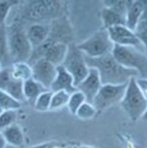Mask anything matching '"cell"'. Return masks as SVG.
<instances>
[{"instance_id":"6da1fadb","label":"cell","mask_w":147,"mask_h":148,"mask_svg":"<svg viewBox=\"0 0 147 148\" xmlns=\"http://www.w3.org/2000/svg\"><path fill=\"white\" fill-rule=\"evenodd\" d=\"M85 60L89 68H95L98 71L103 85L127 84L132 78H138L136 71L120 64L112 53L98 58H90L85 56Z\"/></svg>"},{"instance_id":"7a4b0ae2","label":"cell","mask_w":147,"mask_h":148,"mask_svg":"<svg viewBox=\"0 0 147 148\" xmlns=\"http://www.w3.org/2000/svg\"><path fill=\"white\" fill-rule=\"evenodd\" d=\"M113 56L122 66L132 69L138 74V78H147V53L134 47H113Z\"/></svg>"},{"instance_id":"3957f363","label":"cell","mask_w":147,"mask_h":148,"mask_svg":"<svg viewBox=\"0 0 147 148\" xmlns=\"http://www.w3.org/2000/svg\"><path fill=\"white\" fill-rule=\"evenodd\" d=\"M135 79L132 78L129 81L124 96L120 103L125 114L133 121L141 119L147 108V99L139 90Z\"/></svg>"},{"instance_id":"277c9868","label":"cell","mask_w":147,"mask_h":148,"mask_svg":"<svg viewBox=\"0 0 147 148\" xmlns=\"http://www.w3.org/2000/svg\"><path fill=\"white\" fill-rule=\"evenodd\" d=\"M115 45L110 39L107 30H100L95 32L88 39L77 45V47L90 58H98L111 54Z\"/></svg>"},{"instance_id":"5b68a950","label":"cell","mask_w":147,"mask_h":148,"mask_svg":"<svg viewBox=\"0 0 147 148\" xmlns=\"http://www.w3.org/2000/svg\"><path fill=\"white\" fill-rule=\"evenodd\" d=\"M8 45L12 63L29 62L34 47L25 30L21 28L12 29L10 34H8Z\"/></svg>"},{"instance_id":"8992f818","label":"cell","mask_w":147,"mask_h":148,"mask_svg":"<svg viewBox=\"0 0 147 148\" xmlns=\"http://www.w3.org/2000/svg\"><path fill=\"white\" fill-rule=\"evenodd\" d=\"M62 12V3L59 1H32L25 6L24 18L30 21L57 19Z\"/></svg>"},{"instance_id":"52a82bcc","label":"cell","mask_w":147,"mask_h":148,"mask_svg":"<svg viewBox=\"0 0 147 148\" xmlns=\"http://www.w3.org/2000/svg\"><path fill=\"white\" fill-rule=\"evenodd\" d=\"M62 66L71 74L75 86L85 79L90 70L85 60L84 53L78 49L77 45L73 42L68 46V51Z\"/></svg>"},{"instance_id":"ba28073f","label":"cell","mask_w":147,"mask_h":148,"mask_svg":"<svg viewBox=\"0 0 147 148\" xmlns=\"http://www.w3.org/2000/svg\"><path fill=\"white\" fill-rule=\"evenodd\" d=\"M127 84L111 85L106 84L101 87L98 94L95 96L93 103L97 111H103L110 108L113 105L120 103L124 96Z\"/></svg>"},{"instance_id":"9c48e42d","label":"cell","mask_w":147,"mask_h":148,"mask_svg":"<svg viewBox=\"0 0 147 148\" xmlns=\"http://www.w3.org/2000/svg\"><path fill=\"white\" fill-rule=\"evenodd\" d=\"M110 36V39L115 46L134 47L141 51H145V49L142 46L140 40L136 37L133 31L129 30L126 26H117L107 30ZM147 53V52H146Z\"/></svg>"},{"instance_id":"30bf717a","label":"cell","mask_w":147,"mask_h":148,"mask_svg":"<svg viewBox=\"0 0 147 148\" xmlns=\"http://www.w3.org/2000/svg\"><path fill=\"white\" fill-rule=\"evenodd\" d=\"M56 76V66L42 58H40L33 62L32 78L42 84L46 90H51Z\"/></svg>"},{"instance_id":"8fae6325","label":"cell","mask_w":147,"mask_h":148,"mask_svg":"<svg viewBox=\"0 0 147 148\" xmlns=\"http://www.w3.org/2000/svg\"><path fill=\"white\" fill-rule=\"evenodd\" d=\"M49 40L51 42H63L66 45L72 44L73 34L70 24L67 19L64 17H59L53 22V25L49 26Z\"/></svg>"},{"instance_id":"7c38bea8","label":"cell","mask_w":147,"mask_h":148,"mask_svg":"<svg viewBox=\"0 0 147 148\" xmlns=\"http://www.w3.org/2000/svg\"><path fill=\"white\" fill-rule=\"evenodd\" d=\"M103 84H102L98 71L95 68H90L88 75L85 77V79L82 82H80L76 86V88L78 91H80L85 96L86 102L92 104L95 96L98 94Z\"/></svg>"},{"instance_id":"4fadbf2b","label":"cell","mask_w":147,"mask_h":148,"mask_svg":"<svg viewBox=\"0 0 147 148\" xmlns=\"http://www.w3.org/2000/svg\"><path fill=\"white\" fill-rule=\"evenodd\" d=\"M51 91H65L69 94H72L75 91H77L73 77L62 65L56 67V76L51 87Z\"/></svg>"},{"instance_id":"5bb4252c","label":"cell","mask_w":147,"mask_h":148,"mask_svg":"<svg viewBox=\"0 0 147 148\" xmlns=\"http://www.w3.org/2000/svg\"><path fill=\"white\" fill-rule=\"evenodd\" d=\"M46 42L47 47L42 57L56 67L62 65L67 54L69 45L63 44V42H51L49 39L46 40Z\"/></svg>"},{"instance_id":"9a60e30c","label":"cell","mask_w":147,"mask_h":148,"mask_svg":"<svg viewBox=\"0 0 147 148\" xmlns=\"http://www.w3.org/2000/svg\"><path fill=\"white\" fill-rule=\"evenodd\" d=\"M49 31H51L49 26L38 23L31 25L28 28V30L26 31V33H27V37L30 40L31 45L35 49V47H38L42 45L49 39Z\"/></svg>"},{"instance_id":"2e32d148","label":"cell","mask_w":147,"mask_h":148,"mask_svg":"<svg viewBox=\"0 0 147 148\" xmlns=\"http://www.w3.org/2000/svg\"><path fill=\"white\" fill-rule=\"evenodd\" d=\"M145 8V1H129L125 15V26L129 30H135Z\"/></svg>"},{"instance_id":"e0dca14e","label":"cell","mask_w":147,"mask_h":148,"mask_svg":"<svg viewBox=\"0 0 147 148\" xmlns=\"http://www.w3.org/2000/svg\"><path fill=\"white\" fill-rule=\"evenodd\" d=\"M46 91V89L42 84L37 82L35 79H30L24 81L23 84V93L25 101H27L30 104H35L37 98L42 94V92Z\"/></svg>"},{"instance_id":"ac0fdd59","label":"cell","mask_w":147,"mask_h":148,"mask_svg":"<svg viewBox=\"0 0 147 148\" xmlns=\"http://www.w3.org/2000/svg\"><path fill=\"white\" fill-rule=\"evenodd\" d=\"M4 139L7 142V144L12 146L19 147L24 144V134L21 127L18 125H12L6 130L1 131Z\"/></svg>"},{"instance_id":"d6986e66","label":"cell","mask_w":147,"mask_h":148,"mask_svg":"<svg viewBox=\"0 0 147 148\" xmlns=\"http://www.w3.org/2000/svg\"><path fill=\"white\" fill-rule=\"evenodd\" d=\"M101 18L105 30H109L117 26H125V19L120 14L116 13L112 9L107 8V7H104L102 9Z\"/></svg>"},{"instance_id":"ffe728a7","label":"cell","mask_w":147,"mask_h":148,"mask_svg":"<svg viewBox=\"0 0 147 148\" xmlns=\"http://www.w3.org/2000/svg\"><path fill=\"white\" fill-rule=\"evenodd\" d=\"M0 61L4 68L12 65L10 52H9L8 33L5 26L0 27Z\"/></svg>"},{"instance_id":"44dd1931","label":"cell","mask_w":147,"mask_h":148,"mask_svg":"<svg viewBox=\"0 0 147 148\" xmlns=\"http://www.w3.org/2000/svg\"><path fill=\"white\" fill-rule=\"evenodd\" d=\"M9 67L14 79L24 82L32 78V66H30L28 62H15Z\"/></svg>"},{"instance_id":"7402d4cb","label":"cell","mask_w":147,"mask_h":148,"mask_svg":"<svg viewBox=\"0 0 147 148\" xmlns=\"http://www.w3.org/2000/svg\"><path fill=\"white\" fill-rule=\"evenodd\" d=\"M20 108L21 102L0 90V111H18Z\"/></svg>"},{"instance_id":"603a6c76","label":"cell","mask_w":147,"mask_h":148,"mask_svg":"<svg viewBox=\"0 0 147 148\" xmlns=\"http://www.w3.org/2000/svg\"><path fill=\"white\" fill-rule=\"evenodd\" d=\"M69 96H70L69 93H67L65 91L53 92V97H51L49 111H55V110H59V109L63 108V107L67 106Z\"/></svg>"},{"instance_id":"cb8c5ba5","label":"cell","mask_w":147,"mask_h":148,"mask_svg":"<svg viewBox=\"0 0 147 148\" xmlns=\"http://www.w3.org/2000/svg\"><path fill=\"white\" fill-rule=\"evenodd\" d=\"M23 84L24 82L20 80H16L14 78H12L10 83L7 86L6 90L4 92L8 93L10 96L15 98L16 100H18L19 102L22 103L25 101V98H24V93H23Z\"/></svg>"},{"instance_id":"d4e9b609","label":"cell","mask_w":147,"mask_h":148,"mask_svg":"<svg viewBox=\"0 0 147 148\" xmlns=\"http://www.w3.org/2000/svg\"><path fill=\"white\" fill-rule=\"evenodd\" d=\"M51 97H53V92L51 90H46V91L42 92L39 97L36 100L34 107L38 112H46L49 111V107H51Z\"/></svg>"},{"instance_id":"484cf974","label":"cell","mask_w":147,"mask_h":148,"mask_svg":"<svg viewBox=\"0 0 147 148\" xmlns=\"http://www.w3.org/2000/svg\"><path fill=\"white\" fill-rule=\"evenodd\" d=\"M86 102V98L80 91H75L74 93L70 94L69 100H68L67 108L72 114H76L78 109Z\"/></svg>"},{"instance_id":"4316f807","label":"cell","mask_w":147,"mask_h":148,"mask_svg":"<svg viewBox=\"0 0 147 148\" xmlns=\"http://www.w3.org/2000/svg\"><path fill=\"white\" fill-rule=\"evenodd\" d=\"M17 120V111L0 112V132L15 123Z\"/></svg>"},{"instance_id":"83f0119b","label":"cell","mask_w":147,"mask_h":148,"mask_svg":"<svg viewBox=\"0 0 147 148\" xmlns=\"http://www.w3.org/2000/svg\"><path fill=\"white\" fill-rule=\"evenodd\" d=\"M97 113V110L94 107L93 104L88 102H85L84 104L78 109L75 116L80 120H91L95 116Z\"/></svg>"},{"instance_id":"f1b7e54d","label":"cell","mask_w":147,"mask_h":148,"mask_svg":"<svg viewBox=\"0 0 147 148\" xmlns=\"http://www.w3.org/2000/svg\"><path fill=\"white\" fill-rule=\"evenodd\" d=\"M127 4L129 1H113V0H109V1L104 2V7L112 9L116 13L120 14L125 19V15H126L127 11Z\"/></svg>"},{"instance_id":"f546056e","label":"cell","mask_w":147,"mask_h":148,"mask_svg":"<svg viewBox=\"0 0 147 148\" xmlns=\"http://www.w3.org/2000/svg\"><path fill=\"white\" fill-rule=\"evenodd\" d=\"M16 2L12 1H1L0 2V27L5 26V21L7 19L10 9L15 5Z\"/></svg>"},{"instance_id":"4dcf8cb0","label":"cell","mask_w":147,"mask_h":148,"mask_svg":"<svg viewBox=\"0 0 147 148\" xmlns=\"http://www.w3.org/2000/svg\"><path fill=\"white\" fill-rule=\"evenodd\" d=\"M12 78L13 77H12L10 67H5L0 71V90L1 91H5Z\"/></svg>"},{"instance_id":"1f68e13d","label":"cell","mask_w":147,"mask_h":148,"mask_svg":"<svg viewBox=\"0 0 147 148\" xmlns=\"http://www.w3.org/2000/svg\"><path fill=\"white\" fill-rule=\"evenodd\" d=\"M135 80L139 90L143 94V96L147 99V78H136Z\"/></svg>"},{"instance_id":"d6a6232c","label":"cell","mask_w":147,"mask_h":148,"mask_svg":"<svg viewBox=\"0 0 147 148\" xmlns=\"http://www.w3.org/2000/svg\"><path fill=\"white\" fill-rule=\"evenodd\" d=\"M6 146H7V142L5 141V139H4L2 133L0 132V148H5Z\"/></svg>"},{"instance_id":"836d02e7","label":"cell","mask_w":147,"mask_h":148,"mask_svg":"<svg viewBox=\"0 0 147 148\" xmlns=\"http://www.w3.org/2000/svg\"><path fill=\"white\" fill-rule=\"evenodd\" d=\"M47 146H49V143H42V144L36 145V146H33L30 148H47Z\"/></svg>"},{"instance_id":"e575fe53","label":"cell","mask_w":147,"mask_h":148,"mask_svg":"<svg viewBox=\"0 0 147 148\" xmlns=\"http://www.w3.org/2000/svg\"><path fill=\"white\" fill-rule=\"evenodd\" d=\"M142 120H144V121H147V108L145 110V112H144V114H143V116H142Z\"/></svg>"},{"instance_id":"d590c367","label":"cell","mask_w":147,"mask_h":148,"mask_svg":"<svg viewBox=\"0 0 147 148\" xmlns=\"http://www.w3.org/2000/svg\"><path fill=\"white\" fill-rule=\"evenodd\" d=\"M5 148H19V147H16V146H12V145H9V144H7V146Z\"/></svg>"},{"instance_id":"8d00e7d4","label":"cell","mask_w":147,"mask_h":148,"mask_svg":"<svg viewBox=\"0 0 147 148\" xmlns=\"http://www.w3.org/2000/svg\"><path fill=\"white\" fill-rule=\"evenodd\" d=\"M78 148H93V147H91V146H85V145H83V146H80V147H78Z\"/></svg>"},{"instance_id":"74e56055","label":"cell","mask_w":147,"mask_h":148,"mask_svg":"<svg viewBox=\"0 0 147 148\" xmlns=\"http://www.w3.org/2000/svg\"><path fill=\"white\" fill-rule=\"evenodd\" d=\"M4 67H3V65H2V63H1V61H0V71L2 70V69H3Z\"/></svg>"},{"instance_id":"f35d334b","label":"cell","mask_w":147,"mask_h":148,"mask_svg":"<svg viewBox=\"0 0 147 148\" xmlns=\"http://www.w3.org/2000/svg\"><path fill=\"white\" fill-rule=\"evenodd\" d=\"M65 148H72V147H70V146H68V147H65Z\"/></svg>"}]
</instances>
